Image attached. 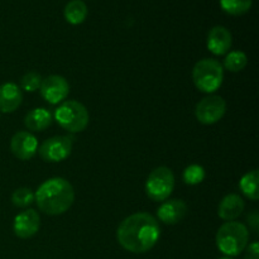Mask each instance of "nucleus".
I'll return each mask as SVG.
<instances>
[{"label":"nucleus","instance_id":"f257e3e1","mask_svg":"<svg viewBox=\"0 0 259 259\" xmlns=\"http://www.w3.org/2000/svg\"><path fill=\"white\" fill-rule=\"evenodd\" d=\"M161 228L153 215L137 212L125 218L116 230L119 244L131 253H146L157 244Z\"/></svg>","mask_w":259,"mask_h":259},{"label":"nucleus","instance_id":"f03ea898","mask_svg":"<svg viewBox=\"0 0 259 259\" xmlns=\"http://www.w3.org/2000/svg\"><path fill=\"white\" fill-rule=\"evenodd\" d=\"M75 201V191L67 180L53 177L38 187L34 194V202L45 214L56 217L65 214Z\"/></svg>","mask_w":259,"mask_h":259},{"label":"nucleus","instance_id":"7ed1b4c3","mask_svg":"<svg viewBox=\"0 0 259 259\" xmlns=\"http://www.w3.org/2000/svg\"><path fill=\"white\" fill-rule=\"evenodd\" d=\"M217 247L227 257L239 255L247 248L249 242V232L244 224L239 222H227L217 233Z\"/></svg>","mask_w":259,"mask_h":259},{"label":"nucleus","instance_id":"20e7f679","mask_svg":"<svg viewBox=\"0 0 259 259\" xmlns=\"http://www.w3.org/2000/svg\"><path fill=\"white\" fill-rule=\"evenodd\" d=\"M192 80L201 93H215L219 90L224 80L223 65L214 58H204L195 65L192 70Z\"/></svg>","mask_w":259,"mask_h":259},{"label":"nucleus","instance_id":"39448f33","mask_svg":"<svg viewBox=\"0 0 259 259\" xmlns=\"http://www.w3.org/2000/svg\"><path fill=\"white\" fill-rule=\"evenodd\" d=\"M55 119L61 128L70 133H80L89 124V111L78 101L70 100L61 104L55 110Z\"/></svg>","mask_w":259,"mask_h":259},{"label":"nucleus","instance_id":"423d86ee","mask_svg":"<svg viewBox=\"0 0 259 259\" xmlns=\"http://www.w3.org/2000/svg\"><path fill=\"white\" fill-rule=\"evenodd\" d=\"M175 189L174 172L168 167H157L146 181V194L157 202L166 201Z\"/></svg>","mask_w":259,"mask_h":259},{"label":"nucleus","instance_id":"0eeeda50","mask_svg":"<svg viewBox=\"0 0 259 259\" xmlns=\"http://www.w3.org/2000/svg\"><path fill=\"white\" fill-rule=\"evenodd\" d=\"M73 139L68 136H56L47 139L38 148L39 157L46 162H62L72 152Z\"/></svg>","mask_w":259,"mask_h":259},{"label":"nucleus","instance_id":"6e6552de","mask_svg":"<svg viewBox=\"0 0 259 259\" xmlns=\"http://www.w3.org/2000/svg\"><path fill=\"white\" fill-rule=\"evenodd\" d=\"M227 111V103L222 96L209 95L202 99L195 109L196 119L204 125H211L222 120Z\"/></svg>","mask_w":259,"mask_h":259},{"label":"nucleus","instance_id":"1a4fd4ad","mask_svg":"<svg viewBox=\"0 0 259 259\" xmlns=\"http://www.w3.org/2000/svg\"><path fill=\"white\" fill-rule=\"evenodd\" d=\"M40 95L47 103L56 105L60 104L67 98L70 93V85L63 76L51 75L43 78L40 83Z\"/></svg>","mask_w":259,"mask_h":259},{"label":"nucleus","instance_id":"9d476101","mask_svg":"<svg viewBox=\"0 0 259 259\" xmlns=\"http://www.w3.org/2000/svg\"><path fill=\"white\" fill-rule=\"evenodd\" d=\"M40 218L35 210L27 209L24 211H20L14 218L13 223V230L14 234L20 239H28L35 235L39 230Z\"/></svg>","mask_w":259,"mask_h":259},{"label":"nucleus","instance_id":"9b49d317","mask_svg":"<svg viewBox=\"0 0 259 259\" xmlns=\"http://www.w3.org/2000/svg\"><path fill=\"white\" fill-rule=\"evenodd\" d=\"M12 153L20 161L33 158L38 151V141L30 132H18L10 141Z\"/></svg>","mask_w":259,"mask_h":259},{"label":"nucleus","instance_id":"f8f14e48","mask_svg":"<svg viewBox=\"0 0 259 259\" xmlns=\"http://www.w3.org/2000/svg\"><path fill=\"white\" fill-rule=\"evenodd\" d=\"M232 33L229 32V29L222 27V25L211 28L209 34H207V48H209L210 52L217 56L227 55L232 47Z\"/></svg>","mask_w":259,"mask_h":259},{"label":"nucleus","instance_id":"ddd939ff","mask_svg":"<svg viewBox=\"0 0 259 259\" xmlns=\"http://www.w3.org/2000/svg\"><path fill=\"white\" fill-rule=\"evenodd\" d=\"M187 214V205L182 200H168L162 202L157 210V217L162 223L168 225L179 224Z\"/></svg>","mask_w":259,"mask_h":259},{"label":"nucleus","instance_id":"4468645a","mask_svg":"<svg viewBox=\"0 0 259 259\" xmlns=\"http://www.w3.org/2000/svg\"><path fill=\"white\" fill-rule=\"evenodd\" d=\"M23 101L22 89L14 82H5L0 85V111L5 114L13 113Z\"/></svg>","mask_w":259,"mask_h":259},{"label":"nucleus","instance_id":"2eb2a0df","mask_svg":"<svg viewBox=\"0 0 259 259\" xmlns=\"http://www.w3.org/2000/svg\"><path fill=\"white\" fill-rule=\"evenodd\" d=\"M245 204L242 197L237 194H229L220 201L218 215L225 222H234L244 211Z\"/></svg>","mask_w":259,"mask_h":259},{"label":"nucleus","instance_id":"dca6fc26","mask_svg":"<svg viewBox=\"0 0 259 259\" xmlns=\"http://www.w3.org/2000/svg\"><path fill=\"white\" fill-rule=\"evenodd\" d=\"M52 113L45 108L33 109L24 118L25 126L30 132H43L52 124Z\"/></svg>","mask_w":259,"mask_h":259},{"label":"nucleus","instance_id":"f3484780","mask_svg":"<svg viewBox=\"0 0 259 259\" xmlns=\"http://www.w3.org/2000/svg\"><path fill=\"white\" fill-rule=\"evenodd\" d=\"M63 15L70 24L78 25L85 22L88 17V7L82 0H71L65 7Z\"/></svg>","mask_w":259,"mask_h":259},{"label":"nucleus","instance_id":"a211bd4d","mask_svg":"<svg viewBox=\"0 0 259 259\" xmlns=\"http://www.w3.org/2000/svg\"><path fill=\"white\" fill-rule=\"evenodd\" d=\"M258 180V171L257 169H253V171L247 172L239 181V187L240 190H242V192L248 197V199L252 200V201H257L259 199Z\"/></svg>","mask_w":259,"mask_h":259},{"label":"nucleus","instance_id":"6ab92c4d","mask_svg":"<svg viewBox=\"0 0 259 259\" xmlns=\"http://www.w3.org/2000/svg\"><path fill=\"white\" fill-rule=\"evenodd\" d=\"M253 0H220V7L229 15H243L252 8Z\"/></svg>","mask_w":259,"mask_h":259},{"label":"nucleus","instance_id":"aec40b11","mask_svg":"<svg viewBox=\"0 0 259 259\" xmlns=\"http://www.w3.org/2000/svg\"><path fill=\"white\" fill-rule=\"evenodd\" d=\"M248 63L247 55L242 51H233L227 55L224 60V66L230 72H239L244 70V67Z\"/></svg>","mask_w":259,"mask_h":259},{"label":"nucleus","instance_id":"412c9836","mask_svg":"<svg viewBox=\"0 0 259 259\" xmlns=\"http://www.w3.org/2000/svg\"><path fill=\"white\" fill-rule=\"evenodd\" d=\"M182 179H184L185 184L190 185V186L201 184L205 179L204 167L200 166V164H190L189 167L185 168Z\"/></svg>","mask_w":259,"mask_h":259},{"label":"nucleus","instance_id":"4be33fe9","mask_svg":"<svg viewBox=\"0 0 259 259\" xmlns=\"http://www.w3.org/2000/svg\"><path fill=\"white\" fill-rule=\"evenodd\" d=\"M12 202L17 207H28L34 202V192L28 187L17 189L12 195Z\"/></svg>","mask_w":259,"mask_h":259},{"label":"nucleus","instance_id":"5701e85b","mask_svg":"<svg viewBox=\"0 0 259 259\" xmlns=\"http://www.w3.org/2000/svg\"><path fill=\"white\" fill-rule=\"evenodd\" d=\"M42 80L43 78L39 73L28 72L20 78V88L27 93H34V91L39 90Z\"/></svg>","mask_w":259,"mask_h":259},{"label":"nucleus","instance_id":"b1692460","mask_svg":"<svg viewBox=\"0 0 259 259\" xmlns=\"http://www.w3.org/2000/svg\"><path fill=\"white\" fill-rule=\"evenodd\" d=\"M245 259H259V244L258 242H253L252 244L247 245V253Z\"/></svg>","mask_w":259,"mask_h":259},{"label":"nucleus","instance_id":"393cba45","mask_svg":"<svg viewBox=\"0 0 259 259\" xmlns=\"http://www.w3.org/2000/svg\"><path fill=\"white\" fill-rule=\"evenodd\" d=\"M248 223H249L250 227H252L253 229H254V232H257V230H258L259 218H258V212L255 211V210L252 212V214L248 215Z\"/></svg>","mask_w":259,"mask_h":259},{"label":"nucleus","instance_id":"a878e982","mask_svg":"<svg viewBox=\"0 0 259 259\" xmlns=\"http://www.w3.org/2000/svg\"><path fill=\"white\" fill-rule=\"evenodd\" d=\"M220 259H233V258H230V257H223V258H220Z\"/></svg>","mask_w":259,"mask_h":259}]
</instances>
